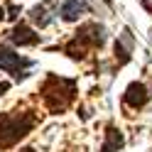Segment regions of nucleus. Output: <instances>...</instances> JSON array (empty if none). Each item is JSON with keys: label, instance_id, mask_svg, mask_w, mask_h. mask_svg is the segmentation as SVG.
Listing matches in <instances>:
<instances>
[{"label": "nucleus", "instance_id": "ddd939ff", "mask_svg": "<svg viewBox=\"0 0 152 152\" xmlns=\"http://www.w3.org/2000/svg\"><path fill=\"white\" fill-rule=\"evenodd\" d=\"M140 3L145 5V10H150V12H152V0H140Z\"/></svg>", "mask_w": 152, "mask_h": 152}, {"label": "nucleus", "instance_id": "9b49d317", "mask_svg": "<svg viewBox=\"0 0 152 152\" xmlns=\"http://www.w3.org/2000/svg\"><path fill=\"white\" fill-rule=\"evenodd\" d=\"M83 3H86V7L91 12H96L101 17H110V12H113L110 0H83Z\"/></svg>", "mask_w": 152, "mask_h": 152}, {"label": "nucleus", "instance_id": "39448f33", "mask_svg": "<svg viewBox=\"0 0 152 152\" xmlns=\"http://www.w3.org/2000/svg\"><path fill=\"white\" fill-rule=\"evenodd\" d=\"M54 15H59V0H42L39 5L30 10V22L34 27H47L52 25Z\"/></svg>", "mask_w": 152, "mask_h": 152}, {"label": "nucleus", "instance_id": "0eeeda50", "mask_svg": "<svg viewBox=\"0 0 152 152\" xmlns=\"http://www.w3.org/2000/svg\"><path fill=\"white\" fill-rule=\"evenodd\" d=\"M7 39H10L15 47H34V44H39V42H42V37L37 34L30 25L20 22V25H15L12 30L7 32Z\"/></svg>", "mask_w": 152, "mask_h": 152}, {"label": "nucleus", "instance_id": "423d86ee", "mask_svg": "<svg viewBox=\"0 0 152 152\" xmlns=\"http://www.w3.org/2000/svg\"><path fill=\"white\" fill-rule=\"evenodd\" d=\"M123 103H125L128 108L132 110H140V108H145L147 103H150V91L145 83H140V81H132L130 86L125 88V93H123Z\"/></svg>", "mask_w": 152, "mask_h": 152}, {"label": "nucleus", "instance_id": "4468645a", "mask_svg": "<svg viewBox=\"0 0 152 152\" xmlns=\"http://www.w3.org/2000/svg\"><path fill=\"white\" fill-rule=\"evenodd\" d=\"M7 88H10V83H0V96H3V93H7Z\"/></svg>", "mask_w": 152, "mask_h": 152}, {"label": "nucleus", "instance_id": "7ed1b4c3", "mask_svg": "<svg viewBox=\"0 0 152 152\" xmlns=\"http://www.w3.org/2000/svg\"><path fill=\"white\" fill-rule=\"evenodd\" d=\"M106 27L98 25V22H86L81 25L79 30L74 32L71 42L64 44V52L71 56V59H83L86 56V52L91 49H101L103 44H106Z\"/></svg>", "mask_w": 152, "mask_h": 152}, {"label": "nucleus", "instance_id": "9d476101", "mask_svg": "<svg viewBox=\"0 0 152 152\" xmlns=\"http://www.w3.org/2000/svg\"><path fill=\"white\" fill-rule=\"evenodd\" d=\"M123 145H125V135H123V130H118L115 125H108L106 128V142L101 145V152H118Z\"/></svg>", "mask_w": 152, "mask_h": 152}, {"label": "nucleus", "instance_id": "6e6552de", "mask_svg": "<svg viewBox=\"0 0 152 152\" xmlns=\"http://www.w3.org/2000/svg\"><path fill=\"white\" fill-rule=\"evenodd\" d=\"M132 49H135V37H132V32L125 27V30L118 34V39H115V61H118V66L128 64L132 59Z\"/></svg>", "mask_w": 152, "mask_h": 152}, {"label": "nucleus", "instance_id": "dca6fc26", "mask_svg": "<svg viewBox=\"0 0 152 152\" xmlns=\"http://www.w3.org/2000/svg\"><path fill=\"white\" fill-rule=\"evenodd\" d=\"M20 152H34V150H32V147H25V150H20Z\"/></svg>", "mask_w": 152, "mask_h": 152}, {"label": "nucleus", "instance_id": "20e7f679", "mask_svg": "<svg viewBox=\"0 0 152 152\" xmlns=\"http://www.w3.org/2000/svg\"><path fill=\"white\" fill-rule=\"evenodd\" d=\"M34 61L27 59V56H20L17 52L7 49V47H0V69H5L7 74H12V79H25L27 74H22V69H27V66H32Z\"/></svg>", "mask_w": 152, "mask_h": 152}, {"label": "nucleus", "instance_id": "f03ea898", "mask_svg": "<svg viewBox=\"0 0 152 152\" xmlns=\"http://www.w3.org/2000/svg\"><path fill=\"white\" fill-rule=\"evenodd\" d=\"M37 125V115L32 110L27 113H3L0 115V150L15 147L22 137H27Z\"/></svg>", "mask_w": 152, "mask_h": 152}, {"label": "nucleus", "instance_id": "f257e3e1", "mask_svg": "<svg viewBox=\"0 0 152 152\" xmlns=\"http://www.w3.org/2000/svg\"><path fill=\"white\" fill-rule=\"evenodd\" d=\"M39 93L49 113H64L76 98V79H64V76L49 74L39 86Z\"/></svg>", "mask_w": 152, "mask_h": 152}, {"label": "nucleus", "instance_id": "f8f14e48", "mask_svg": "<svg viewBox=\"0 0 152 152\" xmlns=\"http://www.w3.org/2000/svg\"><path fill=\"white\" fill-rule=\"evenodd\" d=\"M5 17H10V20H17V17H20V7H17V5H7L5 7Z\"/></svg>", "mask_w": 152, "mask_h": 152}, {"label": "nucleus", "instance_id": "1a4fd4ad", "mask_svg": "<svg viewBox=\"0 0 152 152\" xmlns=\"http://www.w3.org/2000/svg\"><path fill=\"white\" fill-rule=\"evenodd\" d=\"M86 12H88V7H86L83 0H61L59 15H61L64 22H79Z\"/></svg>", "mask_w": 152, "mask_h": 152}, {"label": "nucleus", "instance_id": "2eb2a0df", "mask_svg": "<svg viewBox=\"0 0 152 152\" xmlns=\"http://www.w3.org/2000/svg\"><path fill=\"white\" fill-rule=\"evenodd\" d=\"M5 20V7H0V22Z\"/></svg>", "mask_w": 152, "mask_h": 152}]
</instances>
